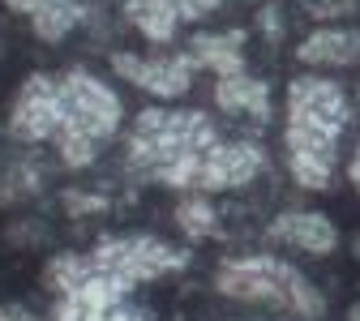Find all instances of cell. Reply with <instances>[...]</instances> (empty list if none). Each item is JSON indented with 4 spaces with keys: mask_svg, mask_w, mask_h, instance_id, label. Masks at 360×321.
Returning <instances> with one entry per match:
<instances>
[{
    "mask_svg": "<svg viewBox=\"0 0 360 321\" xmlns=\"http://www.w3.org/2000/svg\"><path fill=\"white\" fill-rule=\"evenodd\" d=\"M219 142L214 124L202 112H159L146 107L133 116L129 133V167L138 176H150L167 189L198 193L202 155Z\"/></svg>",
    "mask_w": 360,
    "mask_h": 321,
    "instance_id": "obj_1",
    "label": "cell"
},
{
    "mask_svg": "<svg viewBox=\"0 0 360 321\" xmlns=\"http://www.w3.org/2000/svg\"><path fill=\"white\" fill-rule=\"evenodd\" d=\"M214 287L232 300H249V304H270V308H283V313H296L304 321L322 317L326 300L318 296L304 274L270 253H257V257H240V261H223L219 274H214Z\"/></svg>",
    "mask_w": 360,
    "mask_h": 321,
    "instance_id": "obj_2",
    "label": "cell"
},
{
    "mask_svg": "<svg viewBox=\"0 0 360 321\" xmlns=\"http://www.w3.org/2000/svg\"><path fill=\"white\" fill-rule=\"evenodd\" d=\"M60 107H65L60 129H73V133L90 137V142H99V146L108 137H116L120 116H124L116 90L108 81H99L95 73H86V69H65L60 73Z\"/></svg>",
    "mask_w": 360,
    "mask_h": 321,
    "instance_id": "obj_3",
    "label": "cell"
},
{
    "mask_svg": "<svg viewBox=\"0 0 360 321\" xmlns=\"http://www.w3.org/2000/svg\"><path fill=\"white\" fill-rule=\"evenodd\" d=\"M90 257H95V266L103 274H112V279L124 283V287L155 283V279H163V274H172V270H180L189 261V253L167 249L155 236H112V240L95 244Z\"/></svg>",
    "mask_w": 360,
    "mask_h": 321,
    "instance_id": "obj_4",
    "label": "cell"
},
{
    "mask_svg": "<svg viewBox=\"0 0 360 321\" xmlns=\"http://www.w3.org/2000/svg\"><path fill=\"white\" fill-rule=\"evenodd\" d=\"M65 120V107H60V77L52 73H30L18 95H13V107H9V133L18 142L34 146V142H52L56 129Z\"/></svg>",
    "mask_w": 360,
    "mask_h": 321,
    "instance_id": "obj_5",
    "label": "cell"
},
{
    "mask_svg": "<svg viewBox=\"0 0 360 321\" xmlns=\"http://www.w3.org/2000/svg\"><path fill=\"white\" fill-rule=\"evenodd\" d=\"M352 120V103L343 95V86L330 77H296L288 86V124L322 129V133H343Z\"/></svg>",
    "mask_w": 360,
    "mask_h": 321,
    "instance_id": "obj_6",
    "label": "cell"
},
{
    "mask_svg": "<svg viewBox=\"0 0 360 321\" xmlns=\"http://www.w3.org/2000/svg\"><path fill=\"white\" fill-rule=\"evenodd\" d=\"M112 69L133 81L146 95H159V99H180L185 90L193 86V56L189 52H172V56H129V52H116L112 56Z\"/></svg>",
    "mask_w": 360,
    "mask_h": 321,
    "instance_id": "obj_7",
    "label": "cell"
},
{
    "mask_svg": "<svg viewBox=\"0 0 360 321\" xmlns=\"http://www.w3.org/2000/svg\"><path fill=\"white\" fill-rule=\"evenodd\" d=\"M335 133L322 129H304V124H288L283 133V146H288V167L296 176L300 189H326L330 185V171H335Z\"/></svg>",
    "mask_w": 360,
    "mask_h": 321,
    "instance_id": "obj_8",
    "label": "cell"
},
{
    "mask_svg": "<svg viewBox=\"0 0 360 321\" xmlns=\"http://www.w3.org/2000/svg\"><path fill=\"white\" fill-rule=\"evenodd\" d=\"M266 167L262 146L253 142H214L202 159L198 193H223V189H245L249 180Z\"/></svg>",
    "mask_w": 360,
    "mask_h": 321,
    "instance_id": "obj_9",
    "label": "cell"
},
{
    "mask_svg": "<svg viewBox=\"0 0 360 321\" xmlns=\"http://www.w3.org/2000/svg\"><path fill=\"white\" fill-rule=\"evenodd\" d=\"M270 240L288 244V249H300V253H313V257H326L339 244V232L318 210H292V214H279L270 223Z\"/></svg>",
    "mask_w": 360,
    "mask_h": 321,
    "instance_id": "obj_10",
    "label": "cell"
},
{
    "mask_svg": "<svg viewBox=\"0 0 360 321\" xmlns=\"http://www.w3.org/2000/svg\"><path fill=\"white\" fill-rule=\"evenodd\" d=\"M296 56H300V65H318V69H352L360 60V34L343 30V26L313 30L296 48Z\"/></svg>",
    "mask_w": 360,
    "mask_h": 321,
    "instance_id": "obj_11",
    "label": "cell"
},
{
    "mask_svg": "<svg viewBox=\"0 0 360 321\" xmlns=\"http://www.w3.org/2000/svg\"><path fill=\"white\" fill-rule=\"evenodd\" d=\"M214 103L219 112H228V116H253V120H266L270 116V90L266 81H257L253 73H228V77H219L214 86Z\"/></svg>",
    "mask_w": 360,
    "mask_h": 321,
    "instance_id": "obj_12",
    "label": "cell"
},
{
    "mask_svg": "<svg viewBox=\"0 0 360 321\" xmlns=\"http://www.w3.org/2000/svg\"><path fill=\"white\" fill-rule=\"evenodd\" d=\"M5 5L18 9V13H26L30 30L39 39H48V43L65 39L82 22V5H77V0H5Z\"/></svg>",
    "mask_w": 360,
    "mask_h": 321,
    "instance_id": "obj_13",
    "label": "cell"
},
{
    "mask_svg": "<svg viewBox=\"0 0 360 321\" xmlns=\"http://www.w3.org/2000/svg\"><path fill=\"white\" fill-rule=\"evenodd\" d=\"M245 30H223V34H198L189 43V56L193 65L202 69H214L219 77H228V73H240L245 69Z\"/></svg>",
    "mask_w": 360,
    "mask_h": 321,
    "instance_id": "obj_14",
    "label": "cell"
},
{
    "mask_svg": "<svg viewBox=\"0 0 360 321\" xmlns=\"http://www.w3.org/2000/svg\"><path fill=\"white\" fill-rule=\"evenodd\" d=\"M124 13H129V22L138 26L150 43H172L176 26L185 22L180 9H176V0H129Z\"/></svg>",
    "mask_w": 360,
    "mask_h": 321,
    "instance_id": "obj_15",
    "label": "cell"
},
{
    "mask_svg": "<svg viewBox=\"0 0 360 321\" xmlns=\"http://www.w3.org/2000/svg\"><path fill=\"white\" fill-rule=\"evenodd\" d=\"M99 274V266H95V257H77V253H56L52 261H48V270H43V283H48L56 296H69V291H77L82 283H90Z\"/></svg>",
    "mask_w": 360,
    "mask_h": 321,
    "instance_id": "obj_16",
    "label": "cell"
},
{
    "mask_svg": "<svg viewBox=\"0 0 360 321\" xmlns=\"http://www.w3.org/2000/svg\"><path fill=\"white\" fill-rule=\"evenodd\" d=\"M176 227L185 232L189 240H210L219 232V223H214V206L202 197V193H189L185 202L176 206Z\"/></svg>",
    "mask_w": 360,
    "mask_h": 321,
    "instance_id": "obj_17",
    "label": "cell"
},
{
    "mask_svg": "<svg viewBox=\"0 0 360 321\" xmlns=\"http://www.w3.org/2000/svg\"><path fill=\"white\" fill-rule=\"evenodd\" d=\"M176 9H180V18H185V22H193V18L214 13V9H219V0H176Z\"/></svg>",
    "mask_w": 360,
    "mask_h": 321,
    "instance_id": "obj_18",
    "label": "cell"
},
{
    "mask_svg": "<svg viewBox=\"0 0 360 321\" xmlns=\"http://www.w3.org/2000/svg\"><path fill=\"white\" fill-rule=\"evenodd\" d=\"M0 321H34V313L26 304H0Z\"/></svg>",
    "mask_w": 360,
    "mask_h": 321,
    "instance_id": "obj_19",
    "label": "cell"
},
{
    "mask_svg": "<svg viewBox=\"0 0 360 321\" xmlns=\"http://www.w3.org/2000/svg\"><path fill=\"white\" fill-rule=\"evenodd\" d=\"M347 176H352V185L360 189V146H356V155H352V163H347Z\"/></svg>",
    "mask_w": 360,
    "mask_h": 321,
    "instance_id": "obj_20",
    "label": "cell"
},
{
    "mask_svg": "<svg viewBox=\"0 0 360 321\" xmlns=\"http://www.w3.org/2000/svg\"><path fill=\"white\" fill-rule=\"evenodd\" d=\"M352 321H360V308H356V313H352Z\"/></svg>",
    "mask_w": 360,
    "mask_h": 321,
    "instance_id": "obj_21",
    "label": "cell"
},
{
    "mask_svg": "<svg viewBox=\"0 0 360 321\" xmlns=\"http://www.w3.org/2000/svg\"><path fill=\"white\" fill-rule=\"evenodd\" d=\"M0 202H5V189H0Z\"/></svg>",
    "mask_w": 360,
    "mask_h": 321,
    "instance_id": "obj_22",
    "label": "cell"
}]
</instances>
